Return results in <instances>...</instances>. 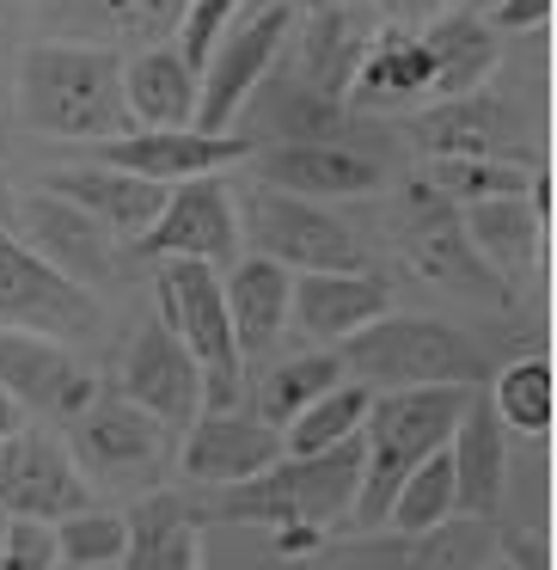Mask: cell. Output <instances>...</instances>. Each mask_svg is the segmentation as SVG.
I'll return each instance as SVG.
<instances>
[{
  "label": "cell",
  "instance_id": "ac0fdd59",
  "mask_svg": "<svg viewBox=\"0 0 557 570\" xmlns=\"http://www.w3.org/2000/svg\"><path fill=\"white\" fill-rule=\"evenodd\" d=\"M190 0H43V38L62 43H99V50H153V43L178 38Z\"/></svg>",
  "mask_w": 557,
  "mask_h": 570
},
{
  "label": "cell",
  "instance_id": "74e56055",
  "mask_svg": "<svg viewBox=\"0 0 557 570\" xmlns=\"http://www.w3.org/2000/svg\"><path fill=\"white\" fill-rule=\"evenodd\" d=\"M129 546V521L123 509H74V515L56 521V558L62 564H123Z\"/></svg>",
  "mask_w": 557,
  "mask_h": 570
},
{
  "label": "cell",
  "instance_id": "cb8c5ba5",
  "mask_svg": "<svg viewBox=\"0 0 557 570\" xmlns=\"http://www.w3.org/2000/svg\"><path fill=\"white\" fill-rule=\"evenodd\" d=\"M19 239H26V246L50 264V271H62L68 283H80V288L117 271V239L105 234L87 209L50 197V190L26 203V234H19Z\"/></svg>",
  "mask_w": 557,
  "mask_h": 570
},
{
  "label": "cell",
  "instance_id": "7a4b0ae2",
  "mask_svg": "<svg viewBox=\"0 0 557 570\" xmlns=\"http://www.w3.org/2000/svg\"><path fill=\"white\" fill-rule=\"evenodd\" d=\"M478 386H398V393H374L368 417H361V491L349 509V528L374 533L386 528V503L392 491L454 442V423L466 417Z\"/></svg>",
  "mask_w": 557,
  "mask_h": 570
},
{
  "label": "cell",
  "instance_id": "d590c367",
  "mask_svg": "<svg viewBox=\"0 0 557 570\" xmlns=\"http://www.w3.org/2000/svg\"><path fill=\"white\" fill-rule=\"evenodd\" d=\"M454 460L429 454L417 472H410L405 484L392 491V503H386V528L392 533H422V528H441V521H454Z\"/></svg>",
  "mask_w": 557,
  "mask_h": 570
},
{
  "label": "cell",
  "instance_id": "d6986e66",
  "mask_svg": "<svg viewBox=\"0 0 557 570\" xmlns=\"http://www.w3.org/2000/svg\"><path fill=\"white\" fill-rule=\"evenodd\" d=\"M276 460H282V430L258 423L251 411H202L178 448V472L190 484H209V491L246 484L251 472L276 466Z\"/></svg>",
  "mask_w": 557,
  "mask_h": 570
},
{
  "label": "cell",
  "instance_id": "484cf974",
  "mask_svg": "<svg viewBox=\"0 0 557 570\" xmlns=\"http://www.w3.org/2000/svg\"><path fill=\"white\" fill-rule=\"evenodd\" d=\"M422 99H435V62L422 50V38L405 26L374 31L356 80H349V105L356 111H405V105H422Z\"/></svg>",
  "mask_w": 557,
  "mask_h": 570
},
{
  "label": "cell",
  "instance_id": "9a60e30c",
  "mask_svg": "<svg viewBox=\"0 0 557 570\" xmlns=\"http://www.w3.org/2000/svg\"><path fill=\"white\" fill-rule=\"evenodd\" d=\"M0 393L19 411H50L56 423H68L99 399V381L80 368L68 344L0 325Z\"/></svg>",
  "mask_w": 557,
  "mask_h": 570
},
{
  "label": "cell",
  "instance_id": "6da1fadb",
  "mask_svg": "<svg viewBox=\"0 0 557 570\" xmlns=\"http://www.w3.org/2000/svg\"><path fill=\"white\" fill-rule=\"evenodd\" d=\"M19 117L56 141H117L129 136L123 111V56L99 43L38 38L19 56Z\"/></svg>",
  "mask_w": 557,
  "mask_h": 570
},
{
  "label": "cell",
  "instance_id": "e0dca14e",
  "mask_svg": "<svg viewBox=\"0 0 557 570\" xmlns=\"http://www.w3.org/2000/svg\"><path fill=\"white\" fill-rule=\"evenodd\" d=\"M148 258H197V264H227L239 252V209L221 178H190L172 185L153 215V227L136 239Z\"/></svg>",
  "mask_w": 557,
  "mask_h": 570
},
{
  "label": "cell",
  "instance_id": "5bb4252c",
  "mask_svg": "<svg viewBox=\"0 0 557 570\" xmlns=\"http://www.w3.org/2000/svg\"><path fill=\"white\" fill-rule=\"evenodd\" d=\"M405 129L429 160H515L520 166V141H527L520 105H508L490 87L466 92V99H435Z\"/></svg>",
  "mask_w": 557,
  "mask_h": 570
},
{
  "label": "cell",
  "instance_id": "f907efd6",
  "mask_svg": "<svg viewBox=\"0 0 557 570\" xmlns=\"http://www.w3.org/2000/svg\"><path fill=\"white\" fill-rule=\"evenodd\" d=\"M331 7H356V0H331Z\"/></svg>",
  "mask_w": 557,
  "mask_h": 570
},
{
  "label": "cell",
  "instance_id": "4dcf8cb0",
  "mask_svg": "<svg viewBox=\"0 0 557 570\" xmlns=\"http://www.w3.org/2000/svg\"><path fill=\"white\" fill-rule=\"evenodd\" d=\"M374 31L361 26L356 7H312L307 13V31H300V50H295V75L307 80L312 92L325 99H349V80L361 68V50H368Z\"/></svg>",
  "mask_w": 557,
  "mask_h": 570
},
{
  "label": "cell",
  "instance_id": "44dd1931",
  "mask_svg": "<svg viewBox=\"0 0 557 570\" xmlns=\"http://www.w3.org/2000/svg\"><path fill=\"white\" fill-rule=\"evenodd\" d=\"M380 313H392V283L374 271H307L288 288V320L312 344H344L361 325H374Z\"/></svg>",
  "mask_w": 557,
  "mask_h": 570
},
{
  "label": "cell",
  "instance_id": "52a82bcc",
  "mask_svg": "<svg viewBox=\"0 0 557 570\" xmlns=\"http://www.w3.org/2000/svg\"><path fill=\"white\" fill-rule=\"evenodd\" d=\"M295 7L282 0H263L251 13H239L227 26V38L209 50V62L197 68V129L221 136V129L239 124L246 99L258 92V80L276 68V56L288 50V31H295Z\"/></svg>",
  "mask_w": 557,
  "mask_h": 570
},
{
  "label": "cell",
  "instance_id": "ab89813d",
  "mask_svg": "<svg viewBox=\"0 0 557 570\" xmlns=\"http://www.w3.org/2000/svg\"><path fill=\"white\" fill-rule=\"evenodd\" d=\"M0 570H56V521H13L7 515Z\"/></svg>",
  "mask_w": 557,
  "mask_h": 570
},
{
  "label": "cell",
  "instance_id": "2e32d148",
  "mask_svg": "<svg viewBox=\"0 0 557 570\" xmlns=\"http://www.w3.org/2000/svg\"><path fill=\"white\" fill-rule=\"evenodd\" d=\"M117 399H129L166 430H190L202 417V374L166 325H141L117 368Z\"/></svg>",
  "mask_w": 557,
  "mask_h": 570
},
{
  "label": "cell",
  "instance_id": "7dc6e473",
  "mask_svg": "<svg viewBox=\"0 0 557 570\" xmlns=\"http://www.w3.org/2000/svg\"><path fill=\"white\" fill-rule=\"evenodd\" d=\"M56 570H117V564H62V558H56Z\"/></svg>",
  "mask_w": 557,
  "mask_h": 570
},
{
  "label": "cell",
  "instance_id": "ee69618b",
  "mask_svg": "<svg viewBox=\"0 0 557 570\" xmlns=\"http://www.w3.org/2000/svg\"><path fill=\"white\" fill-rule=\"evenodd\" d=\"M13 430H26V411H19L13 399L0 393V435H13Z\"/></svg>",
  "mask_w": 557,
  "mask_h": 570
},
{
  "label": "cell",
  "instance_id": "60d3db41",
  "mask_svg": "<svg viewBox=\"0 0 557 570\" xmlns=\"http://www.w3.org/2000/svg\"><path fill=\"white\" fill-rule=\"evenodd\" d=\"M496 558L515 570H551V546L545 533H527V528H496Z\"/></svg>",
  "mask_w": 557,
  "mask_h": 570
},
{
  "label": "cell",
  "instance_id": "5b68a950",
  "mask_svg": "<svg viewBox=\"0 0 557 570\" xmlns=\"http://www.w3.org/2000/svg\"><path fill=\"white\" fill-rule=\"evenodd\" d=\"M153 295H160V325L190 350V362L202 374V411H239V399H246V356H239L233 325H227L221 271L197 258H160Z\"/></svg>",
  "mask_w": 557,
  "mask_h": 570
},
{
  "label": "cell",
  "instance_id": "c3c4849f",
  "mask_svg": "<svg viewBox=\"0 0 557 570\" xmlns=\"http://www.w3.org/2000/svg\"><path fill=\"white\" fill-rule=\"evenodd\" d=\"M459 7H471V13H490L496 0H459Z\"/></svg>",
  "mask_w": 557,
  "mask_h": 570
},
{
  "label": "cell",
  "instance_id": "f35d334b",
  "mask_svg": "<svg viewBox=\"0 0 557 570\" xmlns=\"http://www.w3.org/2000/svg\"><path fill=\"white\" fill-rule=\"evenodd\" d=\"M246 7H251V0H190L185 19H178L172 50L185 56L190 68H202V62H209V50L227 38V26H233V19L246 13Z\"/></svg>",
  "mask_w": 557,
  "mask_h": 570
},
{
  "label": "cell",
  "instance_id": "7c38bea8",
  "mask_svg": "<svg viewBox=\"0 0 557 570\" xmlns=\"http://www.w3.org/2000/svg\"><path fill=\"white\" fill-rule=\"evenodd\" d=\"M74 509H92V484L80 479L62 435H43V430L0 435V515L62 521Z\"/></svg>",
  "mask_w": 557,
  "mask_h": 570
},
{
  "label": "cell",
  "instance_id": "7bdbcfd3",
  "mask_svg": "<svg viewBox=\"0 0 557 570\" xmlns=\"http://www.w3.org/2000/svg\"><path fill=\"white\" fill-rule=\"evenodd\" d=\"M454 7H459V0H374V13L392 19V26H405V31H422L429 19L454 13Z\"/></svg>",
  "mask_w": 557,
  "mask_h": 570
},
{
  "label": "cell",
  "instance_id": "e575fe53",
  "mask_svg": "<svg viewBox=\"0 0 557 570\" xmlns=\"http://www.w3.org/2000/svg\"><path fill=\"white\" fill-rule=\"evenodd\" d=\"M368 386L361 381H337L331 393H319L295 423H282V454H325V448L361 435V417H368Z\"/></svg>",
  "mask_w": 557,
  "mask_h": 570
},
{
  "label": "cell",
  "instance_id": "ffe728a7",
  "mask_svg": "<svg viewBox=\"0 0 557 570\" xmlns=\"http://www.w3.org/2000/svg\"><path fill=\"white\" fill-rule=\"evenodd\" d=\"M258 178L307 203H349L386 190V160L349 141H300V148H258Z\"/></svg>",
  "mask_w": 557,
  "mask_h": 570
},
{
  "label": "cell",
  "instance_id": "816d5d0a",
  "mask_svg": "<svg viewBox=\"0 0 557 570\" xmlns=\"http://www.w3.org/2000/svg\"><path fill=\"white\" fill-rule=\"evenodd\" d=\"M0 540H7V515H0Z\"/></svg>",
  "mask_w": 557,
  "mask_h": 570
},
{
  "label": "cell",
  "instance_id": "f6af8a7d",
  "mask_svg": "<svg viewBox=\"0 0 557 570\" xmlns=\"http://www.w3.org/2000/svg\"><path fill=\"white\" fill-rule=\"evenodd\" d=\"M13 215H19V203H13V190H7V173H0V227H13Z\"/></svg>",
  "mask_w": 557,
  "mask_h": 570
},
{
  "label": "cell",
  "instance_id": "ba28073f",
  "mask_svg": "<svg viewBox=\"0 0 557 570\" xmlns=\"http://www.w3.org/2000/svg\"><path fill=\"white\" fill-rule=\"evenodd\" d=\"M166 423L136 411L129 399H92L80 417H68V454H74L87 484H111V491H141L166 472Z\"/></svg>",
  "mask_w": 557,
  "mask_h": 570
},
{
  "label": "cell",
  "instance_id": "8fae6325",
  "mask_svg": "<svg viewBox=\"0 0 557 570\" xmlns=\"http://www.w3.org/2000/svg\"><path fill=\"white\" fill-rule=\"evenodd\" d=\"M490 558H496L490 521L454 515L422 533L374 528V533H356V540H325V552L312 564L319 570H484Z\"/></svg>",
  "mask_w": 557,
  "mask_h": 570
},
{
  "label": "cell",
  "instance_id": "f1b7e54d",
  "mask_svg": "<svg viewBox=\"0 0 557 570\" xmlns=\"http://www.w3.org/2000/svg\"><path fill=\"white\" fill-rule=\"evenodd\" d=\"M288 288L295 276L270 258H239L233 271L221 276V301H227V325H233V344L239 356H263L276 350V337L288 332Z\"/></svg>",
  "mask_w": 557,
  "mask_h": 570
},
{
  "label": "cell",
  "instance_id": "4fadbf2b",
  "mask_svg": "<svg viewBox=\"0 0 557 570\" xmlns=\"http://www.w3.org/2000/svg\"><path fill=\"white\" fill-rule=\"evenodd\" d=\"M92 160L172 190V185H190V178H221V173H233V166H246L251 141L239 136V129L209 136V129H197V124L190 129H129V136H117V141H99Z\"/></svg>",
  "mask_w": 557,
  "mask_h": 570
},
{
  "label": "cell",
  "instance_id": "8d00e7d4",
  "mask_svg": "<svg viewBox=\"0 0 557 570\" xmlns=\"http://www.w3.org/2000/svg\"><path fill=\"white\" fill-rule=\"evenodd\" d=\"M417 178L454 209H471V203L490 197H527V166L515 160H429Z\"/></svg>",
  "mask_w": 557,
  "mask_h": 570
},
{
  "label": "cell",
  "instance_id": "1f68e13d",
  "mask_svg": "<svg viewBox=\"0 0 557 570\" xmlns=\"http://www.w3.org/2000/svg\"><path fill=\"white\" fill-rule=\"evenodd\" d=\"M459 222H466V239L478 246V258L490 264L496 276H503V271H527V264L539 258L545 222L527 209V197L471 203V209H459Z\"/></svg>",
  "mask_w": 557,
  "mask_h": 570
},
{
  "label": "cell",
  "instance_id": "277c9868",
  "mask_svg": "<svg viewBox=\"0 0 557 570\" xmlns=\"http://www.w3.org/2000/svg\"><path fill=\"white\" fill-rule=\"evenodd\" d=\"M361 491V435L325 448V454H282L276 466L251 472L246 484H227V491L209 497V509L197 515L215 521H251V528H325L349 521Z\"/></svg>",
  "mask_w": 557,
  "mask_h": 570
},
{
  "label": "cell",
  "instance_id": "d4e9b609",
  "mask_svg": "<svg viewBox=\"0 0 557 570\" xmlns=\"http://www.w3.org/2000/svg\"><path fill=\"white\" fill-rule=\"evenodd\" d=\"M43 190H50V197H62V203H74V209H87L105 234L129 239V246L148 234L153 215H160V203H166V185L129 178V173L99 166V160H92V166H62V173L43 178Z\"/></svg>",
  "mask_w": 557,
  "mask_h": 570
},
{
  "label": "cell",
  "instance_id": "83f0119b",
  "mask_svg": "<svg viewBox=\"0 0 557 570\" xmlns=\"http://www.w3.org/2000/svg\"><path fill=\"white\" fill-rule=\"evenodd\" d=\"M129 546L117 570H202V515L178 491H153L123 509Z\"/></svg>",
  "mask_w": 557,
  "mask_h": 570
},
{
  "label": "cell",
  "instance_id": "3957f363",
  "mask_svg": "<svg viewBox=\"0 0 557 570\" xmlns=\"http://www.w3.org/2000/svg\"><path fill=\"white\" fill-rule=\"evenodd\" d=\"M344 381H361L368 393H398V386H484L496 374L490 350L471 332L429 313H380L356 337L337 344Z\"/></svg>",
  "mask_w": 557,
  "mask_h": 570
},
{
  "label": "cell",
  "instance_id": "681fc988",
  "mask_svg": "<svg viewBox=\"0 0 557 570\" xmlns=\"http://www.w3.org/2000/svg\"><path fill=\"white\" fill-rule=\"evenodd\" d=\"M484 570H515V564H503V558H490V564H484Z\"/></svg>",
  "mask_w": 557,
  "mask_h": 570
},
{
  "label": "cell",
  "instance_id": "8992f818",
  "mask_svg": "<svg viewBox=\"0 0 557 570\" xmlns=\"http://www.w3.org/2000/svg\"><path fill=\"white\" fill-rule=\"evenodd\" d=\"M239 234L251 239V252L282 271H368V246L356 239V227L337 222L325 203L288 197V190L258 185L246 197V227Z\"/></svg>",
  "mask_w": 557,
  "mask_h": 570
},
{
  "label": "cell",
  "instance_id": "f546056e",
  "mask_svg": "<svg viewBox=\"0 0 557 570\" xmlns=\"http://www.w3.org/2000/svg\"><path fill=\"white\" fill-rule=\"evenodd\" d=\"M417 38H422V50H429V62H435V99H466V92L490 87V75H496V31H490L484 13L454 7V13L429 19Z\"/></svg>",
  "mask_w": 557,
  "mask_h": 570
},
{
  "label": "cell",
  "instance_id": "836d02e7",
  "mask_svg": "<svg viewBox=\"0 0 557 570\" xmlns=\"http://www.w3.org/2000/svg\"><path fill=\"white\" fill-rule=\"evenodd\" d=\"M337 381H344V362H337V350H307V356H288V362H276V368L263 374L251 417L270 423V430H282V423H295L319 393H331Z\"/></svg>",
  "mask_w": 557,
  "mask_h": 570
},
{
  "label": "cell",
  "instance_id": "bcb514c9",
  "mask_svg": "<svg viewBox=\"0 0 557 570\" xmlns=\"http://www.w3.org/2000/svg\"><path fill=\"white\" fill-rule=\"evenodd\" d=\"M282 7H295V13H312V7H325V0H282Z\"/></svg>",
  "mask_w": 557,
  "mask_h": 570
},
{
  "label": "cell",
  "instance_id": "603a6c76",
  "mask_svg": "<svg viewBox=\"0 0 557 570\" xmlns=\"http://www.w3.org/2000/svg\"><path fill=\"white\" fill-rule=\"evenodd\" d=\"M447 460H454V509L496 528L503 521V497H508V430L496 423L484 393H471L466 417L454 423Z\"/></svg>",
  "mask_w": 557,
  "mask_h": 570
},
{
  "label": "cell",
  "instance_id": "9c48e42d",
  "mask_svg": "<svg viewBox=\"0 0 557 570\" xmlns=\"http://www.w3.org/2000/svg\"><path fill=\"white\" fill-rule=\"evenodd\" d=\"M398 246L417 264L429 283L454 288L466 301H490V307H508V283L478 258V246L466 239V222L447 197H435L422 178H410L405 197H398Z\"/></svg>",
  "mask_w": 557,
  "mask_h": 570
},
{
  "label": "cell",
  "instance_id": "4316f807",
  "mask_svg": "<svg viewBox=\"0 0 557 570\" xmlns=\"http://www.w3.org/2000/svg\"><path fill=\"white\" fill-rule=\"evenodd\" d=\"M123 111L136 129H190L197 124V68L172 50H129L123 56Z\"/></svg>",
  "mask_w": 557,
  "mask_h": 570
},
{
  "label": "cell",
  "instance_id": "7402d4cb",
  "mask_svg": "<svg viewBox=\"0 0 557 570\" xmlns=\"http://www.w3.org/2000/svg\"><path fill=\"white\" fill-rule=\"evenodd\" d=\"M246 124L239 136L258 148H300V141H349V111L344 99L312 92L300 75H263L258 92L246 99Z\"/></svg>",
  "mask_w": 557,
  "mask_h": 570
},
{
  "label": "cell",
  "instance_id": "b9f144b4",
  "mask_svg": "<svg viewBox=\"0 0 557 570\" xmlns=\"http://www.w3.org/2000/svg\"><path fill=\"white\" fill-rule=\"evenodd\" d=\"M484 19H490V31H539L551 26V0H496Z\"/></svg>",
  "mask_w": 557,
  "mask_h": 570
},
{
  "label": "cell",
  "instance_id": "30bf717a",
  "mask_svg": "<svg viewBox=\"0 0 557 570\" xmlns=\"http://www.w3.org/2000/svg\"><path fill=\"white\" fill-rule=\"evenodd\" d=\"M0 325L74 344V337H92L99 301H92V288H80L62 271H50L13 227H0Z\"/></svg>",
  "mask_w": 557,
  "mask_h": 570
},
{
  "label": "cell",
  "instance_id": "d6a6232c",
  "mask_svg": "<svg viewBox=\"0 0 557 570\" xmlns=\"http://www.w3.org/2000/svg\"><path fill=\"white\" fill-rule=\"evenodd\" d=\"M490 411L503 430L520 435H545L557 417V381H551V362L545 356H515L490 374Z\"/></svg>",
  "mask_w": 557,
  "mask_h": 570
}]
</instances>
